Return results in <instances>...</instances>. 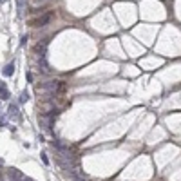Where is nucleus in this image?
Here are the masks:
<instances>
[{
  "label": "nucleus",
  "instance_id": "1a4fd4ad",
  "mask_svg": "<svg viewBox=\"0 0 181 181\" xmlns=\"http://www.w3.org/2000/svg\"><path fill=\"white\" fill-rule=\"evenodd\" d=\"M0 2H5V0H0Z\"/></svg>",
  "mask_w": 181,
  "mask_h": 181
},
{
  "label": "nucleus",
  "instance_id": "6e6552de",
  "mask_svg": "<svg viewBox=\"0 0 181 181\" xmlns=\"http://www.w3.org/2000/svg\"><path fill=\"white\" fill-rule=\"evenodd\" d=\"M24 181H31V179H29V178H25V179H24Z\"/></svg>",
  "mask_w": 181,
  "mask_h": 181
},
{
  "label": "nucleus",
  "instance_id": "20e7f679",
  "mask_svg": "<svg viewBox=\"0 0 181 181\" xmlns=\"http://www.w3.org/2000/svg\"><path fill=\"white\" fill-rule=\"evenodd\" d=\"M15 73V65L13 63H7L5 67H4V76H11Z\"/></svg>",
  "mask_w": 181,
  "mask_h": 181
},
{
  "label": "nucleus",
  "instance_id": "f03ea898",
  "mask_svg": "<svg viewBox=\"0 0 181 181\" xmlns=\"http://www.w3.org/2000/svg\"><path fill=\"white\" fill-rule=\"evenodd\" d=\"M7 178H9V181H24V179H25V178L22 176V172H20V170H16V169L7 170Z\"/></svg>",
  "mask_w": 181,
  "mask_h": 181
},
{
  "label": "nucleus",
  "instance_id": "0eeeda50",
  "mask_svg": "<svg viewBox=\"0 0 181 181\" xmlns=\"http://www.w3.org/2000/svg\"><path fill=\"white\" fill-rule=\"evenodd\" d=\"M0 165H4V160H0Z\"/></svg>",
  "mask_w": 181,
  "mask_h": 181
},
{
  "label": "nucleus",
  "instance_id": "7ed1b4c3",
  "mask_svg": "<svg viewBox=\"0 0 181 181\" xmlns=\"http://www.w3.org/2000/svg\"><path fill=\"white\" fill-rule=\"evenodd\" d=\"M0 98H2V100H7V98H9V92H7V87H5L4 82H0Z\"/></svg>",
  "mask_w": 181,
  "mask_h": 181
},
{
  "label": "nucleus",
  "instance_id": "423d86ee",
  "mask_svg": "<svg viewBox=\"0 0 181 181\" xmlns=\"http://www.w3.org/2000/svg\"><path fill=\"white\" fill-rule=\"evenodd\" d=\"M27 100H29V94H27V92H22V94H20V103H24V102H27Z\"/></svg>",
  "mask_w": 181,
  "mask_h": 181
},
{
  "label": "nucleus",
  "instance_id": "f257e3e1",
  "mask_svg": "<svg viewBox=\"0 0 181 181\" xmlns=\"http://www.w3.org/2000/svg\"><path fill=\"white\" fill-rule=\"evenodd\" d=\"M49 20H51V13H45V15H42L40 18L33 20V25H34V27H42V25L49 24Z\"/></svg>",
  "mask_w": 181,
  "mask_h": 181
},
{
  "label": "nucleus",
  "instance_id": "39448f33",
  "mask_svg": "<svg viewBox=\"0 0 181 181\" xmlns=\"http://www.w3.org/2000/svg\"><path fill=\"white\" fill-rule=\"evenodd\" d=\"M9 116L16 118V105H9Z\"/></svg>",
  "mask_w": 181,
  "mask_h": 181
}]
</instances>
